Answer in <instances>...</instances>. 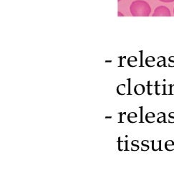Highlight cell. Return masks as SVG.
<instances>
[{"label": "cell", "instance_id": "1", "mask_svg": "<svg viewBox=\"0 0 174 196\" xmlns=\"http://www.w3.org/2000/svg\"><path fill=\"white\" fill-rule=\"evenodd\" d=\"M130 12L133 17H148L151 12V8L147 1L135 0L131 3Z\"/></svg>", "mask_w": 174, "mask_h": 196}, {"label": "cell", "instance_id": "2", "mask_svg": "<svg viewBox=\"0 0 174 196\" xmlns=\"http://www.w3.org/2000/svg\"><path fill=\"white\" fill-rule=\"evenodd\" d=\"M171 11L167 7L159 6L156 7L153 14V17H171Z\"/></svg>", "mask_w": 174, "mask_h": 196}, {"label": "cell", "instance_id": "3", "mask_svg": "<svg viewBox=\"0 0 174 196\" xmlns=\"http://www.w3.org/2000/svg\"><path fill=\"white\" fill-rule=\"evenodd\" d=\"M134 92L136 95H142L145 92V87L142 84H138L134 88Z\"/></svg>", "mask_w": 174, "mask_h": 196}, {"label": "cell", "instance_id": "4", "mask_svg": "<svg viewBox=\"0 0 174 196\" xmlns=\"http://www.w3.org/2000/svg\"><path fill=\"white\" fill-rule=\"evenodd\" d=\"M174 141L173 140H168L165 143V148L168 151H173L174 150Z\"/></svg>", "mask_w": 174, "mask_h": 196}, {"label": "cell", "instance_id": "5", "mask_svg": "<svg viewBox=\"0 0 174 196\" xmlns=\"http://www.w3.org/2000/svg\"><path fill=\"white\" fill-rule=\"evenodd\" d=\"M162 113H163V116H161V117L158 118V119H157V122H158V123H161V122H166V114H165V113H163V112H162Z\"/></svg>", "mask_w": 174, "mask_h": 196}, {"label": "cell", "instance_id": "6", "mask_svg": "<svg viewBox=\"0 0 174 196\" xmlns=\"http://www.w3.org/2000/svg\"><path fill=\"white\" fill-rule=\"evenodd\" d=\"M131 144H132V148H131V150L132 151H137V150H139V145L138 144H134V141H133L131 142Z\"/></svg>", "mask_w": 174, "mask_h": 196}, {"label": "cell", "instance_id": "7", "mask_svg": "<svg viewBox=\"0 0 174 196\" xmlns=\"http://www.w3.org/2000/svg\"><path fill=\"white\" fill-rule=\"evenodd\" d=\"M156 116V115L154 114V113H152V112H148V113H146V120L147 121L148 118H154Z\"/></svg>", "mask_w": 174, "mask_h": 196}, {"label": "cell", "instance_id": "8", "mask_svg": "<svg viewBox=\"0 0 174 196\" xmlns=\"http://www.w3.org/2000/svg\"><path fill=\"white\" fill-rule=\"evenodd\" d=\"M169 94H174V85H170V92Z\"/></svg>", "mask_w": 174, "mask_h": 196}, {"label": "cell", "instance_id": "9", "mask_svg": "<svg viewBox=\"0 0 174 196\" xmlns=\"http://www.w3.org/2000/svg\"><path fill=\"white\" fill-rule=\"evenodd\" d=\"M141 144H142V146H143V147H142V148H144V147H146V150H149V145L144 144V141H143L141 142Z\"/></svg>", "mask_w": 174, "mask_h": 196}, {"label": "cell", "instance_id": "10", "mask_svg": "<svg viewBox=\"0 0 174 196\" xmlns=\"http://www.w3.org/2000/svg\"><path fill=\"white\" fill-rule=\"evenodd\" d=\"M159 1H162V2L169 3V2H173V1H174V0H159Z\"/></svg>", "mask_w": 174, "mask_h": 196}, {"label": "cell", "instance_id": "11", "mask_svg": "<svg viewBox=\"0 0 174 196\" xmlns=\"http://www.w3.org/2000/svg\"><path fill=\"white\" fill-rule=\"evenodd\" d=\"M143 109V107H140V114H141V115H140V122H143V119H142V113H143V109Z\"/></svg>", "mask_w": 174, "mask_h": 196}, {"label": "cell", "instance_id": "12", "mask_svg": "<svg viewBox=\"0 0 174 196\" xmlns=\"http://www.w3.org/2000/svg\"><path fill=\"white\" fill-rule=\"evenodd\" d=\"M125 151H128V140H125Z\"/></svg>", "mask_w": 174, "mask_h": 196}, {"label": "cell", "instance_id": "13", "mask_svg": "<svg viewBox=\"0 0 174 196\" xmlns=\"http://www.w3.org/2000/svg\"><path fill=\"white\" fill-rule=\"evenodd\" d=\"M119 114L121 115V117H120V122H123V120H122L123 113H119Z\"/></svg>", "mask_w": 174, "mask_h": 196}, {"label": "cell", "instance_id": "14", "mask_svg": "<svg viewBox=\"0 0 174 196\" xmlns=\"http://www.w3.org/2000/svg\"><path fill=\"white\" fill-rule=\"evenodd\" d=\"M112 116H105V119H111Z\"/></svg>", "mask_w": 174, "mask_h": 196}, {"label": "cell", "instance_id": "15", "mask_svg": "<svg viewBox=\"0 0 174 196\" xmlns=\"http://www.w3.org/2000/svg\"><path fill=\"white\" fill-rule=\"evenodd\" d=\"M118 1H121V0H118Z\"/></svg>", "mask_w": 174, "mask_h": 196}, {"label": "cell", "instance_id": "16", "mask_svg": "<svg viewBox=\"0 0 174 196\" xmlns=\"http://www.w3.org/2000/svg\"><path fill=\"white\" fill-rule=\"evenodd\" d=\"M173 14H174V8H173Z\"/></svg>", "mask_w": 174, "mask_h": 196}]
</instances>
